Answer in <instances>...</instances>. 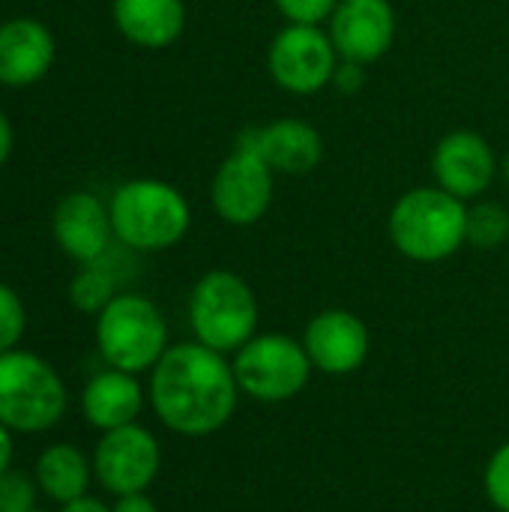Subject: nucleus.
<instances>
[{
	"label": "nucleus",
	"instance_id": "1",
	"mask_svg": "<svg viewBox=\"0 0 509 512\" xmlns=\"http://www.w3.org/2000/svg\"><path fill=\"white\" fill-rule=\"evenodd\" d=\"M147 393L165 429L183 438H207L231 423L240 384L225 354L201 342H180L153 366Z\"/></svg>",
	"mask_w": 509,
	"mask_h": 512
},
{
	"label": "nucleus",
	"instance_id": "2",
	"mask_svg": "<svg viewBox=\"0 0 509 512\" xmlns=\"http://www.w3.org/2000/svg\"><path fill=\"white\" fill-rule=\"evenodd\" d=\"M468 204L441 186H417L405 192L387 219L393 246L417 264H441L465 243Z\"/></svg>",
	"mask_w": 509,
	"mask_h": 512
},
{
	"label": "nucleus",
	"instance_id": "3",
	"mask_svg": "<svg viewBox=\"0 0 509 512\" xmlns=\"http://www.w3.org/2000/svg\"><path fill=\"white\" fill-rule=\"evenodd\" d=\"M108 213L114 237L135 252H165L177 246L192 225V210L183 192L150 177L117 186Z\"/></svg>",
	"mask_w": 509,
	"mask_h": 512
},
{
	"label": "nucleus",
	"instance_id": "4",
	"mask_svg": "<svg viewBox=\"0 0 509 512\" xmlns=\"http://www.w3.org/2000/svg\"><path fill=\"white\" fill-rule=\"evenodd\" d=\"M189 327L195 342L237 354L252 336H258V300L243 276L234 270L204 273L189 294Z\"/></svg>",
	"mask_w": 509,
	"mask_h": 512
},
{
	"label": "nucleus",
	"instance_id": "5",
	"mask_svg": "<svg viewBox=\"0 0 509 512\" xmlns=\"http://www.w3.org/2000/svg\"><path fill=\"white\" fill-rule=\"evenodd\" d=\"M66 411V384L57 369L30 351L0 354V423L15 435L54 429Z\"/></svg>",
	"mask_w": 509,
	"mask_h": 512
},
{
	"label": "nucleus",
	"instance_id": "6",
	"mask_svg": "<svg viewBox=\"0 0 509 512\" xmlns=\"http://www.w3.org/2000/svg\"><path fill=\"white\" fill-rule=\"evenodd\" d=\"M96 348L108 369L129 375L153 372L171 348L165 315L144 294H117L96 315Z\"/></svg>",
	"mask_w": 509,
	"mask_h": 512
},
{
	"label": "nucleus",
	"instance_id": "7",
	"mask_svg": "<svg viewBox=\"0 0 509 512\" xmlns=\"http://www.w3.org/2000/svg\"><path fill=\"white\" fill-rule=\"evenodd\" d=\"M231 366H234L240 393L264 405H279V402L300 396L315 369L303 342L285 333L252 336L234 354Z\"/></svg>",
	"mask_w": 509,
	"mask_h": 512
},
{
	"label": "nucleus",
	"instance_id": "8",
	"mask_svg": "<svg viewBox=\"0 0 509 512\" xmlns=\"http://www.w3.org/2000/svg\"><path fill=\"white\" fill-rule=\"evenodd\" d=\"M273 180V168L264 162L252 132L246 129L213 174L210 204L222 222L234 228H249L267 216L273 204Z\"/></svg>",
	"mask_w": 509,
	"mask_h": 512
},
{
	"label": "nucleus",
	"instance_id": "9",
	"mask_svg": "<svg viewBox=\"0 0 509 512\" xmlns=\"http://www.w3.org/2000/svg\"><path fill=\"white\" fill-rule=\"evenodd\" d=\"M336 66V45L318 24H285L267 48L270 78L294 96H312L333 84Z\"/></svg>",
	"mask_w": 509,
	"mask_h": 512
},
{
	"label": "nucleus",
	"instance_id": "10",
	"mask_svg": "<svg viewBox=\"0 0 509 512\" xmlns=\"http://www.w3.org/2000/svg\"><path fill=\"white\" fill-rule=\"evenodd\" d=\"M162 468V450L150 429L129 423L102 432L93 450V474L105 492L114 498L138 495L153 486Z\"/></svg>",
	"mask_w": 509,
	"mask_h": 512
},
{
	"label": "nucleus",
	"instance_id": "11",
	"mask_svg": "<svg viewBox=\"0 0 509 512\" xmlns=\"http://www.w3.org/2000/svg\"><path fill=\"white\" fill-rule=\"evenodd\" d=\"M339 60L378 63L396 39V12L390 0H339L327 21Z\"/></svg>",
	"mask_w": 509,
	"mask_h": 512
},
{
	"label": "nucleus",
	"instance_id": "12",
	"mask_svg": "<svg viewBox=\"0 0 509 512\" xmlns=\"http://www.w3.org/2000/svg\"><path fill=\"white\" fill-rule=\"evenodd\" d=\"M498 159L492 144L471 129H456L435 144L432 174L435 186L456 195L459 201H477L498 174Z\"/></svg>",
	"mask_w": 509,
	"mask_h": 512
},
{
	"label": "nucleus",
	"instance_id": "13",
	"mask_svg": "<svg viewBox=\"0 0 509 512\" xmlns=\"http://www.w3.org/2000/svg\"><path fill=\"white\" fill-rule=\"evenodd\" d=\"M303 348L318 372L354 375L369 360V330L348 309H324L306 324Z\"/></svg>",
	"mask_w": 509,
	"mask_h": 512
},
{
	"label": "nucleus",
	"instance_id": "14",
	"mask_svg": "<svg viewBox=\"0 0 509 512\" xmlns=\"http://www.w3.org/2000/svg\"><path fill=\"white\" fill-rule=\"evenodd\" d=\"M51 234L72 261H102L114 237L108 204H102L93 192H72L60 198L51 216Z\"/></svg>",
	"mask_w": 509,
	"mask_h": 512
},
{
	"label": "nucleus",
	"instance_id": "15",
	"mask_svg": "<svg viewBox=\"0 0 509 512\" xmlns=\"http://www.w3.org/2000/svg\"><path fill=\"white\" fill-rule=\"evenodd\" d=\"M54 63V36L36 18H9L0 24V84L27 87L48 75Z\"/></svg>",
	"mask_w": 509,
	"mask_h": 512
},
{
	"label": "nucleus",
	"instance_id": "16",
	"mask_svg": "<svg viewBox=\"0 0 509 512\" xmlns=\"http://www.w3.org/2000/svg\"><path fill=\"white\" fill-rule=\"evenodd\" d=\"M249 132L255 138L258 153L273 168V174L303 177V174H312L324 159V138L309 120L279 117Z\"/></svg>",
	"mask_w": 509,
	"mask_h": 512
},
{
	"label": "nucleus",
	"instance_id": "17",
	"mask_svg": "<svg viewBox=\"0 0 509 512\" xmlns=\"http://www.w3.org/2000/svg\"><path fill=\"white\" fill-rule=\"evenodd\" d=\"M144 408V387L138 375L105 369L93 375L81 393V411L87 423L99 432H111L138 420Z\"/></svg>",
	"mask_w": 509,
	"mask_h": 512
},
{
	"label": "nucleus",
	"instance_id": "18",
	"mask_svg": "<svg viewBox=\"0 0 509 512\" xmlns=\"http://www.w3.org/2000/svg\"><path fill=\"white\" fill-rule=\"evenodd\" d=\"M111 15L123 39L138 48H168L186 27L183 0H111Z\"/></svg>",
	"mask_w": 509,
	"mask_h": 512
},
{
	"label": "nucleus",
	"instance_id": "19",
	"mask_svg": "<svg viewBox=\"0 0 509 512\" xmlns=\"http://www.w3.org/2000/svg\"><path fill=\"white\" fill-rule=\"evenodd\" d=\"M93 474V462L75 447V444H51L36 459V483L45 492V498L63 504H72L87 495Z\"/></svg>",
	"mask_w": 509,
	"mask_h": 512
},
{
	"label": "nucleus",
	"instance_id": "20",
	"mask_svg": "<svg viewBox=\"0 0 509 512\" xmlns=\"http://www.w3.org/2000/svg\"><path fill=\"white\" fill-rule=\"evenodd\" d=\"M114 297H117V276L102 261L84 264L81 273L69 285L72 306L78 312H87V315H99Z\"/></svg>",
	"mask_w": 509,
	"mask_h": 512
},
{
	"label": "nucleus",
	"instance_id": "21",
	"mask_svg": "<svg viewBox=\"0 0 509 512\" xmlns=\"http://www.w3.org/2000/svg\"><path fill=\"white\" fill-rule=\"evenodd\" d=\"M465 237L474 249H501L509 240V210L498 201L471 204Z\"/></svg>",
	"mask_w": 509,
	"mask_h": 512
},
{
	"label": "nucleus",
	"instance_id": "22",
	"mask_svg": "<svg viewBox=\"0 0 509 512\" xmlns=\"http://www.w3.org/2000/svg\"><path fill=\"white\" fill-rule=\"evenodd\" d=\"M27 330V312L21 297L0 282V354L15 351Z\"/></svg>",
	"mask_w": 509,
	"mask_h": 512
},
{
	"label": "nucleus",
	"instance_id": "23",
	"mask_svg": "<svg viewBox=\"0 0 509 512\" xmlns=\"http://www.w3.org/2000/svg\"><path fill=\"white\" fill-rule=\"evenodd\" d=\"M483 486H486V498L492 501V507L509 512V441L492 453L486 474H483Z\"/></svg>",
	"mask_w": 509,
	"mask_h": 512
},
{
	"label": "nucleus",
	"instance_id": "24",
	"mask_svg": "<svg viewBox=\"0 0 509 512\" xmlns=\"http://www.w3.org/2000/svg\"><path fill=\"white\" fill-rule=\"evenodd\" d=\"M288 24H324L330 21L339 0H273Z\"/></svg>",
	"mask_w": 509,
	"mask_h": 512
},
{
	"label": "nucleus",
	"instance_id": "25",
	"mask_svg": "<svg viewBox=\"0 0 509 512\" xmlns=\"http://www.w3.org/2000/svg\"><path fill=\"white\" fill-rule=\"evenodd\" d=\"M33 501H36V489L24 474L6 471L0 477V512L33 510Z\"/></svg>",
	"mask_w": 509,
	"mask_h": 512
},
{
	"label": "nucleus",
	"instance_id": "26",
	"mask_svg": "<svg viewBox=\"0 0 509 512\" xmlns=\"http://www.w3.org/2000/svg\"><path fill=\"white\" fill-rule=\"evenodd\" d=\"M363 69H366V66H360V63L339 60V66H336V75H333V84L339 87V93H345V96H354V93L363 87V81H366Z\"/></svg>",
	"mask_w": 509,
	"mask_h": 512
},
{
	"label": "nucleus",
	"instance_id": "27",
	"mask_svg": "<svg viewBox=\"0 0 509 512\" xmlns=\"http://www.w3.org/2000/svg\"><path fill=\"white\" fill-rule=\"evenodd\" d=\"M111 512H159V510H156V504H153L144 492H138V495H123V498H117V504L111 507Z\"/></svg>",
	"mask_w": 509,
	"mask_h": 512
},
{
	"label": "nucleus",
	"instance_id": "28",
	"mask_svg": "<svg viewBox=\"0 0 509 512\" xmlns=\"http://www.w3.org/2000/svg\"><path fill=\"white\" fill-rule=\"evenodd\" d=\"M12 429L0 423V477L6 471H12V459H15V441H12Z\"/></svg>",
	"mask_w": 509,
	"mask_h": 512
},
{
	"label": "nucleus",
	"instance_id": "29",
	"mask_svg": "<svg viewBox=\"0 0 509 512\" xmlns=\"http://www.w3.org/2000/svg\"><path fill=\"white\" fill-rule=\"evenodd\" d=\"M60 512H111V507H105L102 501L84 495V498H78V501H72V504H63Z\"/></svg>",
	"mask_w": 509,
	"mask_h": 512
},
{
	"label": "nucleus",
	"instance_id": "30",
	"mask_svg": "<svg viewBox=\"0 0 509 512\" xmlns=\"http://www.w3.org/2000/svg\"><path fill=\"white\" fill-rule=\"evenodd\" d=\"M12 141H15V135H12V123L6 120V114L0 111V168H3V162L9 159V153H12Z\"/></svg>",
	"mask_w": 509,
	"mask_h": 512
},
{
	"label": "nucleus",
	"instance_id": "31",
	"mask_svg": "<svg viewBox=\"0 0 509 512\" xmlns=\"http://www.w3.org/2000/svg\"><path fill=\"white\" fill-rule=\"evenodd\" d=\"M501 174H504V180H507V186H509V153L504 156V162H501Z\"/></svg>",
	"mask_w": 509,
	"mask_h": 512
},
{
	"label": "nucleus",
	"instance_id": "32",
	"mask_svg": "<svg viewBox=\"0 0 509 512\" xmlns=\"http://www.w3.org/2000/svg\"><path fill=\"white\" fill-rule=\"evenodd\" d=\"M21 512H39V510H36V507H33V510H21Z\"/></svg>",
	"mask_w": 509,
	"mask_h": 512
}]
</instances>
